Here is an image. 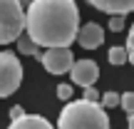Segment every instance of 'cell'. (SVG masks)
<instances>
[{"label":"cell","instance_id":"1","mask_svg":"<svg viewBox=\"0 0 134 129\" xmlns=\"http://www.w3.org/2000/svg\"><path fill=\"white\" fill-rule=\"evenodd\" d=\"M25 32L40 47H70L80 32L75 0H32L25 10Z\"/></svg>","mask_w":134,"mask_h":129},{"label":"cell","instance_id":"2","mask_svg":"<svg viewBox=\"0 0 134 129\" xmlns=\"http://www.w3.org/2000/svg\"><path fill=\"white\" fill-rule=\"evenodd\" d=\"M60 129H109V117L104 112V104L92 99H75L67 102L57 119Z\"/></svg>","mask_w":134,"mask_h":129},{"label":"cell","instance_id":"3","mask_svg":"<svg viewBox=\"0 0 134 129\" xmlns=\"http://www.w3.org/2000/svg\"><path fill=\"white\" fill-rule=\"evenodd\" d=\"M25 32V8L20 0H0V45L15 42Z\"/></svg>","mask_w":134,"mask_h":129},{"label":"cell","instance_id":"4","mask_svg":"<svg viewBox=\"0 0 134 129\" xmlns=\"http://www.w3.org/2000/svg\"><path fill=\"white\" fill-rule=\"evenodd\" d=\"M23 82V65L8 50H0V97H10L18 92Z\"/></svg>","mask_w":134,"mask_h":129},{"label":"cell","instance_id":"5","mask_svg":"<svg viewBox=\"0 0 134 129\" xmlns=\"http://www.w3.org/2000/svg\"><path fill=\"white\" fill-rule=\"evenodd\" d=\"M40 62L50 75H65V72L72 70L75 57H72L70 47H47L42 52V57H40Z\"/></svg>","mask_w":134,"mask_h":129},{"label":"cell","instance_id":"6","mask_svg":"<svg viewBox=\"0 0 134 129\" xmlns=\"http://www.w3.org/2000/svg\"><path fill=\"white\" fill-rule=\"evenodd\" d=\"M70 77H72V85H80L82 89L85 87H92L99 77V67H97L94 60H77L70 70Z\"/></svg>","mask_w":134,"mask_h":129},{"label":"cell","instance_id":"7","mask_svg":"<svg viewBox=\"0 0 134 129\" xmlns=\"http://www.w3.org/2000/svg\"><path fill=\"white\" fill-rule=\"evenodd\" d=\"M77 42H80L85 50H97L102 42H104V30H102L97 23H87V25H82L80 32H77Z\"/></svg>","mask_w":134,"mask_h":129},{"label":"cell","instance_id":"8","mask_svg":"<svg viewBox=\"0 0 134 129\" xmlns=\"http://www.w3.org/2000/svg\"><path fill=\"white\" fill-rule=\"evenodd\" d=\"M87 3L109 15H127L134 10V0H87Z\"/></svg>","mask_w":134,"mask_h":129},{"label":"cell","instance_id":"9","mask_svg":"<svg viewBox=\"0 0 134 129\" xmlns=\"http://www.w3.org/2000/svg\"><path fill=\"white\" fill-rule=\"evenodd\" d=\"M8 129H55V127L40 114H23V117L10 122Z\"/></svg>","mask_w":134,"mask_h":129},{"label":"cell","instance_id":"10","mask_svg":"<svg viewBox=\"0 0 134 129\" xmlns=\"http://www.w3.org/2000/svg\"><path fill=\"white\" fill-rule=\"evenodd\" d=\"M18 50H20L23 55H35V57H42V52H40V45L35 42V40L30 37L27 32H23V35L18 37Z\"/></svg>","mask_w":134,"mask_h":129},{"label":"cell","instance_id":"11","mask_svg":"<svg viewBox=\"0 0 134 129\" xmlns=\"http://www.w3.org/2000/svg\"><path fill=\"white\" fill-rule=\"evenodd\" d=\"M107 57H109V62L112 65H124V62H129V50L127 47H122V45H117V47H112L109 50V55H107Z\"/></svg>","mask_w":134,"mask_h":129},{"label":"cell","instance_id":"12","mask_svg":"<svg viewBox=\"0 0 134 129\" xmlns=\"http://www.w3.org/2000/svg\"><path fill=\"white\" fill-rule=\"evenodd\" d=\"M102 104L104 107H122V94H117V92H104L102 94Z\"/></svg>","mask_w":134,"mask_h":129},{"label":"cell","instance_id":"13","mask_svg":"<svg viewBox=\"0 0 134 129\" xmlns=\"http://www.w3.org/2000/svg\"><path fill=\"white\" fill-rule=\"evenodd\" d=\"M122 109L129 117L134 114V92H124V94H122Z\"/></svg>","mask_w":134,"mask_h":129},{"label":"cell","instance_id":"14","mask_svg":"<svg viewBox=\"0 0 134 129\" xmlns=\"http://www.w3.org/2000/svg\"><path fill=\"white\" fill-rule=\"evenodd\" d=\"M109 30H112V32H122V30H124V15H112Z\"/></svg>","mask_w":134,"mask_h":129},{"label":"cell","instance_id":"15","mask_svg":"<svg viewBox=\"0 0 134 129\" xmlns=\"http://www.w3.org/2000/svg\"><path fill=\"white\" fill-rule=\"evenodd\" d=\"M57 97L67 102V99L72 97V85H60V87H57Z\"/></svg>","mask_w":134,"mask_h":129},{"label":"cell","instance_id":"16","mask_svg":"<svg viewBox=\"0 0 134 129\" xmlns=\"http://www.w3.org/2000/svg\"><path fill=\"white\" fill-rule=\"evenodd\" d=\"M85 99L99 102V94H97V89H94V87H85Z\"/></svg>","mask_w":134,"mask_h":129},{"label":"cell","instance_id":"17","mask_svg":"<svg viewBox=\"0 0 134 129\" xmlns=\"http://www.w3.org/2000/svg\"><path fill=\"white\" fill-rule=\"evenodd\" d=\"M25 112L20 109V107H13V109H10V119H18V117H23Z\"/></svg>","mask_w":134,"mask_h":129},{"label":"cell","instance_id":"18","mask_svg":"<svg viewBox=\"0 0 134 129\" xmlns=\"http://www.w3.org/2000/svg\"><path fill=\"white\" fill-rule=\"evenodd\" d=\"M127 47H134V25H132L129 35H127Z\"/></svg>","mask_w":134,"mask_h":129},{"label":"cell","instance_id":"19","mask_svg":"<svg viewBox=\"0 0 134 129\" xmlns=\"http://www.w3.org/2000/svg\"><path fill=\"white\" fill-rule=\"evenodd\" d=\"M127 50H129V62L134 65V47H127Z\"/></svg>","mask_w":134,"mask_h":129},{"label":"cell","instance_id":"20","mask_svg":"<svg viewBox=\"0 0 134 129\" xmlns=\"http://www.w3.org/2000/svg\"><path fill=\"white\" fill-rule=\"evenodd\" d=\"M127 129H134V114L129 117V127H127Z\"/></svg>","mask_w":134,"mask_h":129},{"label":"cell","instance_id":"21","mask_svg":"<svg viewBox=\"0 0 134 129\" xmlns=\"http://www.w3.org/2000/svg\"><path fill=\"white\" fill-rule=\"evenodd\" d=\"M20 3H23V5H30V3H32V0H20Z\"/></svg>","mask_w":134,"mask_h":129}]
</instances>
